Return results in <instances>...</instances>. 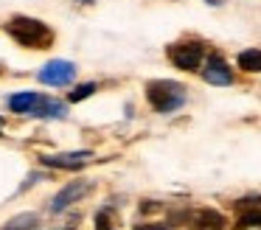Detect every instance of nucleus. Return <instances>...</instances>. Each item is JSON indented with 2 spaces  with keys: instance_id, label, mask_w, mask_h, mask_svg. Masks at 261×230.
I'll return each instance as SVG.
<instances>
[{
  "instance_id": "f257e3e1",
  "label": "nucleus",
  "mask_w": 261,
  "mask_h": 230,
  "mask_svg": "<svg viewBox=\"0 0 261 230\" xmlns=\"http://www.w3.org/2000/svg\"><path fill=\"white\" fill-rule=\"evenodd\" d=\"M9 34L25 48H48L54 42L51 28L42 25L40 20H31V17H14L9 22Z\"/></svg>"
},
{
  "instance_id": "f03ea898",
  "label": "nucleus",
  "mask_w": 261,
  "mask_h": 230,
  "mask_svg": "<svg viewBox=\"0 0 261 230\" xmlns=\"http://www.w3.org/2000/svg\"><path fill=\"white\" fill-rule=\"evenodd\" d=\"M146 98L158 112H171V110H177V107H182L186 90H182V84H177V82L160 79V82H149L146 84Z\"/></svg>"
},
{
  "instance_id": "7ed1b4c3",
  "label": "nucleus",
  "mask_w": 261,
  "mask_h": 230,
  "mask_svg": "<svg viewBox=\"0 0 261 230\" xmlns=\"http://www.w3.org/2000/svg\"><path fill=\"white\" fill-rule=\"evenodd\" d=\"M169 59L174 62L180 70H197L202 62V45L199 42H180L169 48Z\"/></svg>"
},
{
  "instance_id": "20e7f679",
  "label": "nucleus",
  "mask_w": 261,
  "mask_h": 230,
  "mask_svg": "<svg viewBox=\"0 0 261 230\" xmlns=\"http://www.w3.org/2000/svg\"><path fill=\"white\" fill-rule=\"evenodd\" d=\"M73 79H76V67L73 62H65V59H54L40 70L42 84H70Z\"/></svg>"
},
{
  "instance_id": "39448f33",
  "label": "nucleus",
  "mask_w": 261,
  "mask_h": 230,
  "mask_svg": "<svg viewBox=\"0 0 261 230\" xmlns=\"http://www.w3.org/2000/svg\"><path fill=\"white\" fill-rule=\"evenodd\" d=\"M90 151H65V155H42V166L51 168H82L87 160H90Z\"/></svg>"
},
{
  "instance_id": "423d86ee",
  "label": "nucleus",
  "mask_w": 261,
  "mask_h": 230,
  "mask_svg": "<svg viewBox=\"0 0 261 230\" xmlns=\"http://www.w3.org/2000/svg\"><path fill=\"white\" fill-rule=\"evenodd\" d=\"M202 76H205V82H211V84H230L233 82V73H230V67H227V62L222 59V56H211V59L205 62Z\"/></svg>"
},
{
  "instance_id": "0eeeda50",
  "label": "nucleus",
  "mask_w": 261,
  "mask_h": 230,
  "mask_svg": "<svg viewBox=\"0 0 261 230\" xmlns=\"http://www.w3.org/2000/svg\"><path fill=\"white\" fill-rule=\"evenodd\" d=\"M87 188H90L87 183H68V185H65V188L57 194V196H54V202H51V211H54V213L65 211V208H68V205H73L76 199H82V196L87 194Z\"/></svg>"
},
{
  "instance_id": "6e6552de",
  "label": "nucleus",
  "mask_w": 261,
  "mask_h": 230,
  "mask_svg": "<svg viewBox=\"0 0 261 230\" xmlns=\"http://www.w3.org/2000/svg\"><path fill=\"white\" fill-rule=\"evenodd\" d=\"M65 104L62 101H57V98H40L37 101V107L31 110V115H37V118H62L65 115Z\"/></svg>"
},
{
  "instance_id": "1a4fd4ad",
  "label": "nucleus",
  "mask_w": 261,
  "mask_h": 230,
  "mask_svg": "<svg viewBox=\"0 0 261 230\" xmlns=\"http://www.w3.org/2000/svg\"><path fill=\"white\" fill-rule=\"evenodd\" d=\"M194 224H197V230H222L225 227V216L219 211H199Z\"/></svg>"
},
{
  "instance_id": "9d476101",
  "label": "nucleus",
  "mask_w": 261,
  "mask_h": 230,
  "mask_svg": "<svg viewBox=\"0 0 261 230\" xmlns=\"http://www.w3.org/2000/svg\"><path fill=\"white\" fill-rule=\"evenodd\" d=\"M42 95H37V93H17V95H12L9 98V107H12V112H29L31 115V110L37 107V101H40Z\"/></svg>"
},
{
  "instance_id": "9b49d317",
  "label": "nucleus",
  "mask_w": 261,
  "mask_h": 230,
  "mask_svg": "<svg viewBox=\"0 0 261 230\" xmlns=\"http://www.w3.org/2000/svg\"><path fill=\"white\" fill-rule=\"evenodd\" d=\"M239 67L247 73H261V50H255V48L242 50L239 54Z\"/></svg>"
},
{
  "instance_id": "f8f14e48",
  "label": "nucleus",
  "mask_w": 261,
  "mask_h": 230,
  "mask_svg": "<svg viewBox=\"0 0 261 230\" xmlns=\"http://www.w3.org/2000/svg\"><path fill=\"white\" fill-rule=\"evenodd\" d=\"M239 227L247 230V227H261V208H250L239 216Z\"/></svg>"
},
{
  "instance_id": "ddd939ff",
  "label": "nucleus",
  "mask_w": 261,
  "mask_h": 230,
  "mask_svg": "<svg viewBox=\"0 0 261 230\" xmlns=\"http://www.w3.org/2000/svg\"><path fill=\"white\" fill-rule=\"evenodd\" d=\"M96 93V84H82V87H76L73 93H70V101H82V98H87V95H93Z\"/></svg>"
},
{
  "instance_id": "4468645a",
  "label": "nucleus",
  "mask_w": 261,
  "mask_h": 230,
  "mask_svg": "<svg viewBox=\"0 0 261 230\" xmlns=\"http://www.w3.org/2000/svg\"><path fill=\"white\" fill-rule=\"evenodd\" d=\"M31 222H34V213H25V216H17L9 222V230H20V227H31Z\"/></svg>"
},
{
  "instance_id": "2eb2a0df",
  "label": "nucleus",
  "mask_w": 261,
  "mask_h": 230,
  "mask_svg": "<svg viewBox=\"0 0 261 230\" xmlns=\"http://www.w3.org/2000/svg\"><path fill=\"white\" fill-rule=\"evenodd\" d=\"M96 230H113V224H110L107 213H98V216H96Z\"/></svg>"
},
{
  "instance_id": "dca6fc26",
  "label": "nucleus",
  "mask_w": 261,
  "mask_h": 230,
  "mask_svg": "<svg viewBox=\"0 0 261 230\" xmlns=\"http://www.w3.org/2000/svg\"><path fill=\"white\" fill-rule=\"evenodd\" d=\"M138 230H166V224H141Z\"/></svg>"
}]
</instances>
